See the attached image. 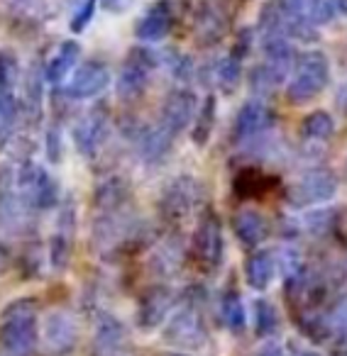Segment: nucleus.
<instances>
[{
	"label": "nucleus",
	"mask_w": 347,
	"mask_h": 356,
	"mask_svg": "<svg viewBox=\"0 0 347 356\" xmlns=\"http://www.w3.org/2000/svg\"><path fill=\"white\" fill-rule=\"evenodd\" d=\"M215 95H208L201 105L199 115L194 120V129H191V139H194L196 147H206L210 139V132H213V124H215Z\"/></svg>",
	"instance_id": "bb28decb"
},
{
	"label": "nucleus",
	"mask_w": 347,
	"mask_h": 356,
	"mask_svg": "<svg viewBox=\"0 0 347 356\" xmlns=\"http://www.w3.org/2000/svg\"><path fill=\"white\" fill-rule=\"evenodd\" d=\"M171 305H174L171 288H167V286L147 288L144 296L139 298V305H137V325L142 327V330H154V327L167 320Z\"/></svg>",
	"instance_id": "2eb2a0df"
},
{
	"label": "nucleus",
	"mask_w": 347,
	"mask_h": 356,
	"mask_svg": "<svg viewBox=\"0 0 347 356\" xmlns=\"http://www.w3.org/2000/svg\"><path fill=\"white\" fill-rule=\"evenodd\" d=\"M298 17H303L311 25H330L335 20V0H284Z\"/></svg>",
	"instance_id": "393cba45"
},
{
	"label": "nucleus",
	"mask_w": 347,
	"mask_h": 356,
	"mask_svg": "<svg viewBox=\"0 0 347 356\" xmlns=\"http://www.w3.org/2000/svg\"><path fill=\"white\" fill-rule=\"evenodd\" d=\"M203 198V186L194 176H179L164 188L162 200H159V213L167 222H181L199 208Z\"/></svg>",
	"instance_id": "0eeeda50"
},
{
	"label": "nucleus",
	"mask_w": 347,
	"mask_h": 356,
	"mask_svg": "<svg viewBox=\"0 0 347 356\" xmlns=\"http://www.w3.org/2000/svg\"><path fill=\"white\" fill-rule=\"evenodd\" d=\"M191 257L196 266L208 273L215 271L223 261V227L213 210H206L196 225L191 237Z\"/></svg>",
	"instance_id": "39448f33"
},
{
	"label": "nucleus",
	"mask_w": 347,
	"mask_h": 356,
	"mask_svg": "<svg viewBox=\"0 0 347 356\" xmlns=\"http://www.w3.org/2000/svg\"><path fill=\"white\" fill-rule=\"evenodd\" d=\"M254 315H257V332L259 334H272V332L277 330L279 315H277V310H274L272 302L259 300L257 305H254Z\"/></svg>",
	"instance_id": "f704fd0d"
},
{
	"label": "nucleus",
	"mask_w": 347,
	"mask_h": 356,
	"mask_svg": "<svg viewBox=\"0 0 347 356\" xmlns=\"http://www.w3.org/2000/svg\"><path fill=\"white\" fill-rule=\"evenodd\" d=\"M196 115H199V100H196L194 90L176 88L169 90L167 98L162 100V108H159V124L167 129L169 134H181L189 122H194Z\"/></svg>",
	"instance_id": "9b49d317"
},
{
	"label": "nucleus",
	"mask_w": 347,
	"mask_h": 356,
	"mask_svg": "<svg viewBox=\"0 0 347 356\" xmlns=\"http://www.w3.org/2000/svg\"><path fill=\"white\" fill-rule=\"evenodd\" d=\"M179 264H181V252L176 247H171V244L159 247L157 252H154V266H157V271L164 273V276L176 271Z\"/></svg>",
	"instance_id": "72a5a7b5"
},
{
	"label": "nucleus",
	"mask_w": 347,
	"mask_h": 356,
	"mask_svg": "<svg viewBox=\"0 0 347 356\" xmlns=\"http://www.w3.org/2000/svg\"><path fill=\"white\" fill-rule=\"evenodd\" d=\"M110 86V66L100 59H91L76 69L71 83L64 88L69 100H86L100 95Z\"/></svg>",
	"instance_id": "4468645a"
},
{
	"label": "nucleus",
	"mask_w": 347,
	"mask_h": 356,
	"mask_svg": "<svg viewBox=\"0 0 347 356\" xmlns=\"http://www.w3.org/2000/svg\"><path fill=\"white\" fill-rule=\"evenodd\" d=\"M277 257L272 252H267V249H259V252L249 254L247 264H245V278H247V283L254 291H267L269 283L277 276Z\"/></svg>",
	"instance_id": "aec40b11"
},
{
	"label": "nucleus",
	"mask_w": 347,
	"mask_h": 356,
	"mask_svg": "<svg viewBox=\"0 0 347 356\" xmlns=\"http://www.w3.org/2000/svg\"><path fill=\"white\" fill-rule=\"evenodd\" d=\"M79 56H81V44L76 40H66L59 44L56 54L49 59V64L45 66V79L47 83L52 86H59L61 81L69 76V71L79 64Z\"/></svg>",
	"instance_id": "412c9836"
},
{
	"label": "nucleus",
	"mask_w": 347,
	"mask_h": 356,
	"mask_svg": "<svg viewBox=\"0 0 347 356\" xmlns=\"http://www.w3.org/2000/svg\"><path fill=\"white\" fill-rule=\"evenodd\" d=\"M45 152H47V159H49L52 163H59L61 156H64V134H61V124L56 122V120L47 127Z\"/></svg>",
	"instance_id": "2f4dec72"
},
{
	"label": "nucleus",
	"mask_w": 347,
	"mask_h": 356,
	"mask_svg": "<svg viewBox=\"0 0 347 356\" xmlns=\"http://www.w3.org/2000/svg\"><path fill=\"white\" fill-rule=\"evenodd\" d=\"M37 341V302L32 298H17L0 315V349L6 356H32Z\"/></svg>",
	"instance_id": "f257e3e1"
},
{
	"label": "nucleus",
	"mask_w": 347,
	"mask_h": 356,
	"mask_svg": "<svg viewBox=\"0 0 347 356\" xmlns=\"http://www.w3.org/2000/svg\"><path fill=\"white\" fill-rule=\"evenodd\" d=\"M108 134H110L108 108H105V103H95L93 108L76 122L71 137H74V147L81 156L93 159V156H98L103 144L108 142Z\"/></svg>",
	"instance_id": "6e6552de"
},
{
	"label": "nucleus",
	"mask_w": 347,
	"mask_h": 356,
	"mask_svg": "<svg viewBox=\"0 0 347 356\" xmlns=\"http://www.w3.org/2000/svg\"><path fill=\"white\" fill-rule=\"evenodd\" d=\"M337 193V178L332 171L318 168V171H308L301 178H296L288 188V203L293 208H308V205H318L330 200Z\"/></svg>",
	"instance_id": "9d476101"
},
{
	"label": "nucleus",
	"mask_w": 347,
	"mask_h": 356,
	"mask_svg": "<svg viewBox=\"0 0 347 356\" xmlns=\"http://www.w3.org/2000/svg\"><path fill=\"white\" fill-rule=\"evenodd\" d=\"M223 320L233 332H242L247 315H245V305H242V300H240L238 293H225V298H223Z\"/></svg>",
	"instance_id": "c85d7f7f"
},
{
	"label": "nucleus",
	"mask_w": 347,
	"mask_h": 356,
	"mask_svg": "<svg viewBox=\"0 0 347 356\" xmlns=\"http://www.w3.org/2000/svg\"><path fill=\"white\" fill-rule=\"evenodd\" d=\"M191 59L189 56H181V54H174V59H171V71H174V76L176 79H189L191 76Z\"/></svg>",
	"instance_id": "c9c22d12"
},
{
	"label": "nucleus",
	"mask_w": 347,
	"mask_h": 356,
	"mask_svg": "<svg viewBox=\"0 0 347 356\" xmlns=\"http://www.w3.org/2000/svg\"><path fill=\"white\" fill-rule=\"evenodd\" d=\"M308 356H318V354H308Z\"/></svg>",
	"instance_id": "ea45409f"
},
{
	"label": "nucleus",
	"mask_w": 347,
	"mask_h": 356,
	"mask_svg": "<svg viewBox=\"0 0 347 356\" xmlns=\"http://www.w3.org/2000/svg\"><path fill=\"white\" fill-rule=\"evenodd\" d=\"M171 142H174V134H169L167 129L157 122L154 127H147L144 132H139V137H137L139 156L144 159V163H159L169 154Z\"/></svg>",
	"instance_id": "5701e85b"
},
{
	"label": "nucleus",
	"mask_w": 347,
	"mask_h": 356,
	"mask_svg": "<svg viewBox=\"0 0 347 356\" xmlns=\"http://www.w3.org/2000/svg\"><path fill=\"white\" fill-rule=\"evenodd\" d=\"M22 115V103L13 90H0V124L13 127Z\"/></svg>",
	"instance_id": "c756f323"
},
{
	"label": "nucleus",
	"mask_w": 347,
	"mask_h": 356,
	"mask_svg": "<svg viewBox=\"0 0 347 356\" xmlns=\"http://www.w3.org/2000/svg\"><path fill=\"white\" fill-rule=\"evenodd\" d=\"M128 200H130V186L125 184L120 176H108L105 181H100V184L95 186V191H93L95 215L125 210Z\"/></svg>",
	"instance_id": "6ab92c4d"
},
{
	"label": "nucleus",
	"mask_w": 347,
	"mask_h": 356,
	"mask_svg": "<svg viewBox=\"0 0 347 356\" xmlns=\"http://www.w3.org/2000/svg\"><path fill=\"white\" fill-rule=\"evenodd\" d=\"M45 69L40 64L30 66L25 76V103H22V113L27 115L30 122H40L42 118V95H45Z\"/></svg>",
	"instance_id": "b1692460"
},
{
	"label": "nucleus",
	"mask_w": 347,
	"mask_h": 356,
	"mask_svg": "<svg viewBox=\"0 0 347 356\" xmlns=\"http://www.w3.org/2000/svg\"><path fill=\"white\" fill-rule=\"evenodd\" d=\"M301 134L311 142H325L335 134V120L325 110H316L301 122Z\"/></svg>",
	"instance_id": "a878e982"
},
{
	"label": "nucleus",
	"mask_w": 347,
	"mask_h": 356,
	"mask_svg": "<svg viewBox=\"0 0 347 356\" xmlns=\"http://www.w3.org/2000/svg\"><path fill=\"white\" fill-rule=\"evenodd\" d=\"M79 322L71 312L54 310L47 315L45 327H42V341H45V351L49 356H66L74 351L76 341H79Z\"/></svg>",
	"instance_id": "f8f14e48"
},
{
	"label": "nucleus",
	"mask_w": 347,
	"mask_h": 356,
	"mask_svg": "<svg viewBox=\"0 0 347 356\" xmlns=\"http://www.w3.org/2000/svg\"><path fill=\"white\" fill-rule=\"evenodd\" d=\"M100 6H103L108 13H115V15H120V13H125L130 6H132V0H100Z\"/></svg>",
	"instance_id": "e433bc0d"
},
{
	"label": "nucleus",
	"mask_w": 347,
	"mask_h": 356,
	"mask_svg": "<svg viewBox=\"0 0 347 356\" xmlns=\"http://www.w3.org/2000/svg\"><path fill=\"white\" fill-rule=\"evenodd\" d=\"M74 234H76V203L74 198H64L59 205V218H56V232L52 234L47 259L54 271H66L74 252Z\"/></svg>",
	"instance_id": "1a4fd4ad"
},
{
	"label": "nucleus",
	"mask_w": 347,
	"mask_h": 356,
	"mask_svg": "<svg viewBox=\"0 0 347 356\" xmlns=\"http://www.w3.org/2000/svg\"><path fill=\"white\" fill-rule=\"evenodd\" d=\"M171 30V6L167 0H157L142 17H139L137 27H134V37L139 42H147V44H154V42H162L164 37Z\"/></svg>",
	"instance_id": "f3484780"
},
{
	"label": "nucleus",
	"mask_w": 347,
	"mask_h": 356,
	"mask_svg": "<svg viewBox=\"0 0 347 356\" xmlns=\"http://www.w3.org/2000/svg\"><path fill=\"white\" fill-rule=\"evenodd\" d=\"M171 356H179V354H171Z\"/></svg>",
	"instance_id": "a19ab883"
},
{
	"label": "nucleus",
	"mask_w": 347,
	"mask_h": 356,
	"mask_svg": "<svg viewBox=\"0 0 347 356\" xmlns=\"http://www.w3.org/2000/svg\"><path fill=\"white\" fill-rule=\"evenodd\" d=\"M330 81V61L323 51H306L296 59L286 86V98L293 105H303L318 98Z\"/></svg>",
	"instance_id": "7ed1b4c3"
},
{
	"label": "nucleus",
	"mask_w": 347,
	"mask_h": 356,
	"mask_svg": "<svg viewBox=\"0 0 347 356\" xmlns=\"http://www.w3.org/2000/svg\"><path fill=\"white\" fill-rule=\"evenodd\" d=\"M206 325L203 317L196 307H181L176 315L169 320L167 330H164V339L169 344L179 346V349H199L206 341Z\"/></svg>",
	"instance_id": "ddd939ff"
},
{
	"label": "nucleus",
	"mask_w": 347,
	"mask_h": 356,
	"mask_svg": "<svg viewBox=\"0 0 347 356\" xmlns=\"http://www.w3.org/2000/svg\"><path fill=\"white\" fill-rule=\"evenodd\" d=\"M17 76H20L17 56L10 51H0V90H13Z\"/></svg>",
	"instance_id": "473e14b6"
},
{
	"label": "nucleus",
	"mask_w": 347,
	"mask_h": 356,
	"mask_svg": "<svg viewBox=\"0 0 347 356\" xmlns=\"http://www.w3.org/2000/svg\"><path fill=\"white\" fill-rule=\"evenodd\" d=\"M95 6H98V0H79L71 13V20H69V27L74 35H81V32L88 27V22L93 20L95 15Z\"/></svg>",
	"instance_id": "7c9ffc66"
},
{
	"label": "nucleus",
	"mask_w": 347,
	"mask_h": 356,
	"mask_svg": "<svg viewBox=\"0 0 347 356\" xmlns=\"http://www.w3.org/2000/svg\"><path fill=\"white\" fill-rule=\"evenodd\" d=\"M233 229L238 234V239L245 244V247H257L264 237H267V220L259 210L254 208H245L235 215L233 220Z\"/></svg>",
	"instance_id": "4be33fe9"
},
{
	"label": "nucleus",
	"mask_w": 347,
	"mask_h": 356,
	"mask_svg": "<svg viewBox=\"0 0 347 356\" xmlns=\"http://www.w3.org/2000/svg\"><path fill=\"white\" fill-rule=\"evenodd\" d=\"M215 81H218L223 93H235L242 83V61L235 59V56L223 59L215 66Z\"/></svg>",
	"instance_id": "cd10ccee"
},
{
	"label": "nucleus",
	"mask_w": 347,
	"mask_h": 356,
	"mask_svg": "<svg viewBox=\"0 0 347 356\" xmlns=\"http://www.w3.org/2000/svg\"><path fill=\"white\" fill-rule=\"evenodd\" d=\"M139 222L128 215L125 210L118 213H103L95 215L93 220V232H91V244H93L95 254L103 259H115L123 254L125 249L132 247V242L139 239Z\"/></svg>",
	"instance_id": "f03ea898"
},
{
	"label": "nucleus",
	"mask_w": 347,
	"mask_h": 356,
	"mask_svg": "<svg viewBox=\"0 0 347 356\" xmlns=\"http://www.w3.org/2000/svg\"><path fill=\"white\" fill-rule=\"evenodd\" d=\"M159 64L157 54L149 51L147 47H134L125 59L123 69L118 74V83H115V93L123 103H132V100L142 98L149 83V71Z\"/></svg>",
	"instance_id": "423d86ee"
},
{
	"label": "nucleus",
	"mask_w": 347,
	"mask_h": 356,
	"mask_svg": "<svg viewBox=\"0 0 347 356\" xmlns=\"http://www.w3.org/2000/svg\"><path fill=\"white\" fill-rule=\"evenodd\" d=\"M259 356H284V351L279 349L277 344H267L262 351H259Z\"/></svg>",
	"instance_id": "4c0bfd02"
},
{
	"label": "nucleus",
	"mask_w": 347,
	"mask_h": 356,
	"mask_svg": "<svg viewBox=\"0 0 347 356\" xmlns=\"http://www.w3.org/2000/svg\"><path fill=\"white\" fill-rule=\"evenodd\" d=\"M267 108H264L259 100H247V103L240 108L238 118H235V127H233V139L238 144H247L254 137L264 132L267 127Z\"/></svg>",
	"instance_id": "a211bd4d"
},
{
	"label": "nucleus",
	"mask_w": 347,
	"mask_h": 356,
	"mask_svg": "<svg viewBox=\"0 0 347 356\" xmlns=\"http://www.w3.org/2000/svg\"><path fill=\"white\" fill-rule=\"evenodd\" d=\"M17 181V193L20 198L30 205L35 213H42V210H49L59 203V184L52 173H47L40 163L35 161H22L20 168L15 173Z\"/></svg>",
	"instance_id": "20e7f679"
},
{
	"label": "nucleus",
	"mask_w": 347,
	"mask_h": 356,
	"mask_svg": "<svg viewBox=\"0 0 347 356\" xmlns=\"http://www.w3.org/2000/svg\"><path fill=\"white\" fill-rule=\"evenodd\" d=\"M128 341V332L125 325L113 315H100L98 325L93 332V341H91V354L93 356H115Z\"/></svg>",
	"instance_id": "dca6fc26"
},
{
	"label": "nucleus",
	"mask_w": 347,
	"mask_h": 356,
	"mask_svg": "<svg viewBox=\"0 0 347 356\" xmlns=\"http://www.w3.org/2000/svg\"><path fill=\"white\" fill-rule=\"evenodd\" d=\"M337 105L342 110H347V83H342V88L337 90Z\"/></svg>",
	"instance_id": "58836bf2"
}]
</instances>
